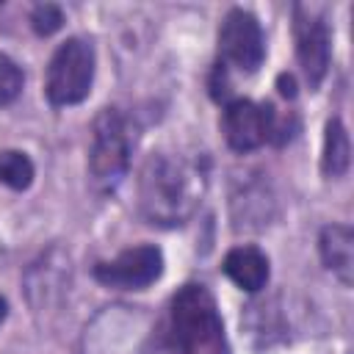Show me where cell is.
I'll use <instances>...</instances> for the list:
<instances>
[{
	"instance_id": "cell-10",
	"label": "cell",
	"mask_w": 354,
	"mask_h": 354,
	"mask_svg": "<svg viewBox=\"0 0 354 354\" xmlns=\"http://www.w3.org/2000/svg\"><path fill=\"white\" fill-rule=\"evenodd\" d=\"M69 257L53 246L47 249L25 274V290L33 313H55L69 290Z\"/></svg>"
},
{
	"instance_id": "cell-13",
	"label": "cell",
	"mask_w": 354,
	"mask_h": 354,
	"mask_svg": "<svg viewBox=\"0 0 354 354\" xmlns=\"http://www.w3.org/2000/svg\"><path fill=\"white\" fill-rule=\"evenodd\" d=\"M348 160H351L348 133H346L343 122L335 116V119L326 122L324 149H321V169H324L326 177H343L348 171Z\"/></svg>"
},
{
	"instance_id": "cell-1",
	"label": "cell",
	"mask_w": 354,
	"mask_h": 354,
	"mask_svg": "<svg viewBox=\"0 0 354 354\" xmlns=\"http://www.w3.org/2000/svg\"><path fill=\"white\" fill-rule=\"evenodd\" d=\"M207 191V166L199 158L155 152L138 177V210L149 224L180 227L202 205Z\"/></svg>"
},
{
	"instance_id": "cell-4",
	"label": "cell",
	"mask_w": 354,
	"mask_h": 354,
	"mask_svg": "<svg viewBox=\"0 0 354 354\" xmlns=\"http://www.w3.org/2000/svg\"><path fill=\"white\" fill-rule=\"evenodd\" d=\"M94 47L86 39L72 36L64 44H58L47 64V100L55 108L83 102L94 83Z\"/></svg>"
},
{
	"instance_id": "cell-9",
	"label": "cell",
	"mask_w": 354,
	"mask_h": 354,
	"mask_svg": "<svg viewBox=\"0 0 354 354\" xmlns=\"http://www.w3.org/2000/svg\"><path fill=\"white\" fill-rule=\"evenodd\" d=\"M293 36H296V55H299L301 72H304L310 88H318L329 72V58H332L329 28L318 14H313L304 6H296L293 8Z\"/></svg>"
},
{
	"instance_id": "cell-11",
	"label": "cell",
	"mask_w": 354,
	"mask_h": 354,
	"mask_svg": "<svg viewBox=\"0 0 354 354\" xmlns=\"http://www.w3.org/2000/svg\"><path fill=\"white\" fill-rule=\"evenodd\" d=\"M318 252L324 266L343 282L351 285L354 277V235L346 224H326L318 238Z\"/></svg>"
},
{
	"instance_id": "cell-7",
	"label": "cell",
	"mask_w": 354,
	"mask_h": 354,
	"mask_svg": "<svg viewBox=\"0 0 354 354\" xmlns=\"http://www.w3.org/2000/svg\"><path fill=\"white\" fill-rule=\"evenodd\" d=\"M163 274V252L152 243L124 249L113 260H100L94 266V279L116 290H144Z\"/></svg>"
},
{
	"instance_id": "cell-14",
	"label": "cell",
	"mask_w": 354,
	"mask_h": 354,
	"mask_svg": "<svg viewBox=\"0 0 354 354\" xmlns=\"http://www.w3.org/2000/svg\"><path fill=\"white\" fill-rule=\"evenodd\" d=\"M33 160L19 152V149H0V183L14 188V191H25L33 183Z\"/></svg>"
},
{
	"instance_id": "cell-12",
	"label": "cell",
	"mask_w": 354,
	"mask_h": 354,
	"mask_svg": "<svg viewBox=\"0 0 354 354\" xmlns=\"http://www.w3.org/2000/svg\"><path fill=\"white\" fill-rule=\"evenodd\" d=\"M221 268L246 293H257L268 282V257L257 246H235V249H230Z\"/></svg>"
},
{
	"instance_id": "cell-5",
	"label": "cell",
	"mask_w": 354,
	"mask_h": 354,
	"mask_svg": "<svg viewBox=\"0 0 354 354\" xmlns=\"http://www.w3.org/2000/svg\"><path fill=\"white\" fill-rule=\"evenodd\" d=\"M221 127H224V138L235 152H252L257 147H263L266 141H288L290 133L285 127V122L277 116V111L271 105H260L252 100H232L224 108L221 116Z\"/></svg>"
},
{
	"instance_id": "cell-8",
	"label": "cell",
	"mask_w": 354,
	"mask_h": 354,
	"mask_svg": "<svg viewBox=\"0 0 354 354\" xmlns=\"http://www.w3.org/2000/svg\"><path fill=\"white\" fill-rule=\"evenodd\" d=\"M218 53L241 72H257L266 58V36L254 14L243 8L227 11L218 28Z\"/></svg>"
},
{
	"instance_id": "cell-17",
	"label": "cell",
	"mask_w": 354,
	"mask_h": 354,
	"mask_svg": "<svg viewBox=\"0 0 354 354\" xmlns=\"http://www.w3.org/2000/svg\"><path fill=\"white\" fill-rule=\"evenodd\" d=\"M279 86H282L279 91H282L285 97H293V94H296V91H293V77H290V75H282V77H279Z\"/></svg>"
},
{
	"instance_id": "cell-2",
	"label": "cell",
	"mask_w": 354,
	"mask_h": 354,
	"mask_svg": "<svg viewBox=\"0 0 354 354\" xmlns=\"http://www.w3.org/2000/svg\"><path fill=\"white\" fill-rule=\"evenodd\" d=\"M160 343L166 354H230L218 304L205 285L188 282L171 296Z\"/></svg>"
},
{
	"instance_id": "cell-15",
	"label": "cell",
	"mask_w": 354,
	"mask_h": 354,
	"mask_svg": "<svg viewBox=\"0 0 354 354\" xmlns=\"http://www.w3.org/2000/svg\"><path fill=\"white\" fill-rule=\"evenodd\" d=\"M22 69L17 66V61H11L8 55H0V108L14 102L22 91Z\"/></svg>"
},
{
	"instance_id": "cell-3",
	"label": "cell",
	"mask_w": 354,
	"mask_h": 354,
	"mask_svg": "<svg viewBox=\"0 0 354 354\" xmlns=\"http://www.w3.org/2000/svg\"><path fill=\"white\" fill-rule=\"evenodd\" d=\"M133 152L130 122L119 108H102L94 119L91 149H88V174L97 191H113L127 174Z\"/></svg>"
},
{
	"instance_id": "cell-16",
	"label": "cell",
	"mask_w": 354,
	"mask_h": 354,
	"mask_svg": "<svg viewBox=\"0 0 354 354\" xmlns=\"http://www.w3.org/2000/svg\"><path fill=\"white\" fill-rule=\"evenodd\" d=\"M61 22H64L61 8H58V6H50V3L36 6L33 14H30V25H33V30H36L39 36H50V33H55V30L61 28Z\"/></svg>"
},
{
	"instance_id": "cell-18",
	"label": "cell",
	"mask_w": 354,
	"mask_h": 354,
	"mask_svg": "<svg viewBox=\"0 0 354 354\" xmlns=\"http://www.w3.org/2000/svg\"><path fill=\"white\" fill-rule=\"evenodd\" d=\"M6 313H8V301H6L3 296H0V321L6 318Z\"/></svg>"
},
{
	"instance_id": "cell-6",
	"label": "cell",
	"mask_w": 354,
	"mask_h": 354,
	"mask_svg": "<svg viewBox=\"0 0 354 354\" xmlns=\"http://www.w3.org/2000/svg\"><path fill=\"white\" fill-rule=\"evenodd\" d=\"M149 315L141 307H105L83 335V354H124L136 351L147 335Z\"/></svg>"
}]
</instances>
